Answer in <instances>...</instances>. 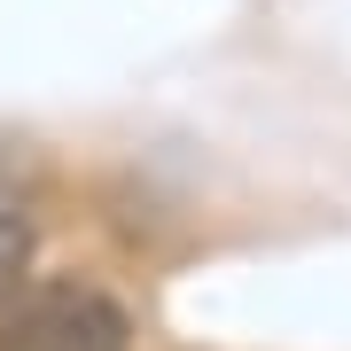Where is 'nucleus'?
<instances>
[{
  "mask_svg": "<svg viewBox=\"0 0 351 351\" xmlns=\"http://www.w3.org/2000/svg\"><path fill=\"white\" fill-rule=\"evenodd\" d=\"M0 351H133V320L94 281H32L0 304Z\"/></svg>",
  "mask_w": 351,
  "mask_h": 351,
  "instance_id": "f257e3e1",
  "label": "nucleus"
},
{
  "mask_svg": "<svg viewBox=\"0 0 351 351\" xmlns=\"http://www.w3.org/2000/svg\"><path fill=\"white\" fill-rule=\"evenodd\" d=\"M24 258H32V203L16 195V180H0V297L16 289Z\"/></svg>",
  "mask_w": 351,
  "mask_h": 351,
  "instance_id": "f03ea898",
  "label": "nucleus"
}]
</instances>
